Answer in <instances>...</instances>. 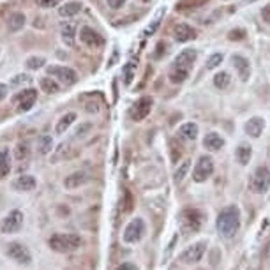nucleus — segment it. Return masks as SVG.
I'll return each instance as SVG.
<instances>
[{"label": "nucleus", "mask_w": 270, "mask_h": 270, "mask_svg": "<svg viewBox=\"0 0 270 270\" xmlns=\"http://www.w3.org/2000/svg\"><path fill=\"white\" fill-rule=\"evenodd\" d=\"M240 224H242V217H240V210L236 205H230V207L223 208L217 215V230L223 236L226 238H232L238 233L240 230Z\"/></svg>", "instance_id": "1"}, {"label": "nucleus", "mask_w": 270, "mask_h": 270, "mask_svg": "<svg viewBox=\"0 0 270 270\" xmlns=\"http://www.w3.org/2000/svg\"><path fill=\"white\" fill-rule=\"evenodd\" d=\"M48 245L55 253L68 254L80 249L81 245H83V238L80 235H74V233H55L53 236H50Z\"/></svg>", "instance_id": "2"}, {"label": "nucleus", "mask_w": 270, "mask_h": 270, "mask_svg": "<svg viewBox=\"0 0 270 270\" xmlns=\"http://www.w3.org/2000/svg\"><path fill=\"white\" fill-rule=\"evenodd\" d=\"M202 224H203V214L200 210H196V208H186V210H182L180 228L186 235L200 232Z\"/></svg>", "instance_id": "3"}, {"label": "nucleus", "mask_w": 270, "mask_h": 270, "mask_svg": "<svg viewBox=\"0 0 270 270\" xmlns=\"http://www.w3.org/2000/svg\"><path fill=\"white\" fill-rule=\"evenodd\" d=\"M5 254H7L13 262H16L18 265L29 267L32 263V254H30L29 247H27L23 242L13 240L7 244V249H5Z\"/></svg>", "instance_id": "4"}, {"label": "nucleus", "mask_w": 270, "mask_h": 270, "mask_svg": "<svg viewBox=\"0 0 270 270\" xmlns=\"http://www.w3.org/2000/svg\"><path fill=\"white\" fill-rule=\"evenodd\" d=\"M249 187L253 193L256 194H263L270 189V169L265 166H260V168L251 175L249 180Z\"/></svg>", "instance_id": "5"}, {"label": "nucleus", "mask_w": 270, "mask_h": 270, "mask_svg": "<svg viewBox=\"0 0 270 270\" xmlns=\"http://www.w3.org/2000/svg\"><path fill=\"white\" fill-rule=\"evenodd\" d=\"M205 251H207V242L198 240V242H194V244H191L189 247H186V251L180 254L178 260H180L184 265H194V263L202 262Z\"/></svg>", "instance_id": "6"}, {"label": "nucleus", "mask_w": 270, "mask_h": 270, "mask_svg": "<svg viewBox=\"0 0 270 270\" xmlns=\"http://www.w3.org/2000/svg\"><path fill=\"white\" fill-rule=\"evenodd\" d=\"M214 173V161L212 157L208 156H202L198 159V163L194 165V169H193V180L202 184V182H207L208 178L212 177Z\"/></svg>", "instance_id": "7"}, {"label": "nucleus", "mask_w": 270, "mask_h": 270, "mask_svg": "<svg viewBox=\"0 0 270 270\" xmlns=\"http://www.w3.org/2000/svg\"><path fill=\"white\" fill-rule=\"evenodd\" d=\"M143 235H145V223L143 219L136 217V219H133L131 223L126 226L122 238L126 244H136V242H139L143 238Z\"/></svg>", "instance_id": "8"}, {"label": "nucleus", "mask_w": 270, "mask_h": 270, "mask_svg": "<svg viewBox=\"0 0 270 270\" xmlns=\"http://www.w3.org/2000/svg\"><path fill=\"white\" fill-rule=\"evenodd\" d=\"M37 101V90L35 89H25L18 92L13 97V104L16 106L18 111H29Z\"/></svg>", "instance_id": "9"}, {"label": "nucleus", "mask_w": 270, "mask_h": 270, "mask_svg": "<svg viewBox=\"0 0 270 270\" xmlns=\"http://www.w3.org/2000/svg\"><path fill=\"white\" fill-rule=\"evenodd\" d=\"M46 72L51 78H55L57 81L64 85H72L76 81V72L72 71L71 68H66V66H48Z\"/></svg>", "instance_id": "10"}, {"label": "nucleus", "mask_w": 270, "mask_h": 270, "mask_svg": "<svg viewBox=\"0 0 270 270\" xmlns=\"http://www.w3.org/2000/svg\"><path fill=\"white\" fill-rule=\"evenodd\" d=\"M21 226H23V212L13 210L2 219L0 230H2V233H16L21 230Z\"/></svg>", "instance_id": "11"}, {"label": "nucleus", "mask_w": 270, "mask_h": 270, "mask_svg": "<svg viewBox=\"0 0 270 270\" xmlns=\"http://www.w3.org/2000/svg\"><path fill=\"white\" fill-rule=\"evenodd\" d=\"M198 57V51L193 50V48H187V50H182L173 60V68H178L182 71L191 72V68H193L194 60Z\"/></svg>", "instance_id": "12"}, {"label": "nucleus", "mask_w": 270, "mask_h": 270, "mask_svg": "<svg viewBox=\"0 0 270 270\" xmlns=\"http://www.w3.org/2000/svg\"><path fill=\"white\" fill-rule=\"evenodd\" d=\"M150 110H152V99H150V97H141L131 108L129 115H131V118L135 122H141V120H145V118L148 117Z\"/></svg>", "instance_id": "13"}, {"label": "nucleus", "mask_w": 270, "mask_h": 270, "mask_svg": "<svg viewBox=\"0 0 270 270\" xmlns=\"http://www.w3.org/2000/svg\"><path fill=\"white\" fill-rule=\"evenodd\" d=\"M80 41L83 42L85 46L89 48H101L102 44H104V39H102V35L99 34V32H96L94 29H90V27H81L80 30Z\"/></svg>", "instance_id": "14"}, {"label": "nucleus", "mask_w": 270, "mask_h": 270, "mask_svg": "<svg viewBox=\"0 0 270 270\" xmlns=\"http://www.w3.org/2000/svg\"><path fill=\"white\" fill-rule=\"evenodd\" d=\"M232 64H233V68H235L236 74H238V78H240L242 81L249 80V76H251L249 60L245 59V57H242V55H233L232 57Z\"/></svg>", "instance_id": "15"}, {"label": "nucleus", "mask_w": 270, "mask_h": 270, "mask_svg": "<svg viewBox=\"0 0 270 270\" xmlns=\"http://www.w3.org/2000/svg\"><path fill=\"white\" fill-rule=\"evenodd\" d=\"M13 189L18 191V193H30V191H34L35 186H37V182L32 175H20L13 180Z\"/></svg>", "instance_id": "16"}, {"label": "nucleus", "mask_w": 270, "mask_h": 270, "mask_svg": "<svg viewBox=\"0 0 270 270\" xmlns=\"http://www.w3.org/2000/svg\"><path fill=\"white\" fill-rule=\"evenodd\" d=\"M89 173L87 171H74V173H71L69 177H66V180H64V186L68 187V189H78V187L85 186L87 182H89Z\"/></svg>", "instance_id": "17"}, {"label": "nucleus", "mask_w": 270, "mask_h": 270, "mask_svg": "<svg viewBox=\"0 0 270 270\" xmlns=\"http://www.w3.org/2000/svg\"><path fill=\"white\" fill-rule=\"evenodd\" d=\"M60 35H62V41L68 44V46H74L76 42V25L68 21V23H62L60 27Z\"/></svg>", "instance_id": "18"}, {"label": "nucleus", "mask_w": 270, "mask_h": 270, "mask_svg": "<svg viewBox=\"0 0 270 270\" xmlns=\"http://www.w3.org/2000/svg\"><path fill=\"white\" fill-rule=\"evenodd\" d=\"M263 129H265V120L260 117H253L245 122V133L253 138H258L263 133Z\"/></svg>", "instance_id": "19"}, {"label": "nucleus", "mask_w": 270, "mask_h": 270, "mask_svg": "<svg viewBox=\"0 0 270 270\" xmlns=\"http://www.w3.org/2000/svg\"><path fill=\"white\" fill-rule=\"evenodd\" d=\"M196 37V30L193 27L186 25V23H180V25L175 27V39L178 42H187V41H193Z\"/></svg>", "instance_id": "20"}, {"label": "nucleus", "mask_w": 270, "mask_h": 270, "mask_svg": "<svg viewBox=\"0 0 270 270\" xmlns=\"http://www.w3.org/2000/svg\"><path fill=\"white\" fill-rule=\"evenodd\" d=\"M11 152H9V148H0V180H4L7 178V175L11 173Z\"/></svg>", "instance_id": "21"}, {"label": "nucleus", "mask_w": 270, "mask_h": 270, "mask_svg": "<svg viewBox=\"0 0 270 270\" xmlns=\"http://www.w3.org/2000/svg\"><path fill=\"white\" fill-rule=\"evenodd\" d=\"M203 145L208 148V150H219V148L224 147V139L223 136H219L217 133H208L205 138H203Z\"/></svg>", "instance_id": "22"}, {"label": "nucleus", "mask_w": 270, "mask_h": 270, "mask_svg": "<svg viewBox=\"0 0 270 270\" xmlns=\"http://www.w3.org/2000/svg\"><path fill=\"white\" fill-rule=\"evenodd\" d=\"M178 136H180L182 139L193 141V139H196V136H198V126L194 122L184 124V126H180V129H178Z\"/></svg>", "instance_id": "23"}, {"label": "nucleus", "mask_w": 270, "mask_h": 270, "mask_svg": "<svg viewBox=\"0 0 270 270\" xmlns=\"http://www.w3.org/2000/svg\"><path fill=\"white\" fill-rule=\"evenodd\" d=\"M74 120H76V113H66L64 117H60V120L55 126V133L57 135H64L74 124Z\"/></svg>", "instance_id": "24"}, {"label": "nucleus", "mask_w": 270, "mask_h": 270, "mask_svg": "<svg viewBox=\"0 0 270 270\" xmlns=\"http://www.w3.org/2000/svg\"><path fill=\"white\" fill-rule=\"evenodd\" d=\"M80 11H81V4H80V2H68V4H64L62 7H59V14L62 18L76 16Z\"/></svg>", "instance_id": "25"}, {"label": "nucleus", "mask_w": 270, "mask_h": 270, "mask_svg": "<svg viewBox=\"0 0 270 270\" xmlns=\"http://www.w3.org/2000/svg\"><path fill=\"white\" fill-rule=\"evenodd\" d=\"M136 68H138V64H136L135 60H129V62L124 66L122 76H124V83L126 85H131L133 80L136 78Z\"/></svg>", "instance_id": "26"}, {"label": "nucleus", "mask_w": 270, "mask_h": 270, "mask_svg": "<svg viewBox=\"0 0 270 270\" xmlns=\"http://www.w3.org/2000/svg\"><path fill=\"white\" fill-rule=\"evenodd\" d=\"M51 148H53V139H51V136H48V135L39 136V139H37V152L41 154V156H46V154L51 152Z\"/></svg>", "instance_id": "27"}, {"label": "nucleus", "mask_w": 270, "mask_h": 270, "mask_svg": "<svg viewBox=\"0 0 270 270\" xmlns=\"http://www.w3.org/2000/svg\"><path fill=\"white\" fill-rule=\"evenodd\" d=\"M25 25V14L23 13H13L9 16V30L11 32H18V30L23 29Z\"/></svg>", "instance_id": "28"}, {"label": "nucleus", "mask_w": 270, "mask_h": 270, "mask_svg": "<svg viewBox=\"0 0 270 270\" xmlns=\"http://www.w3.org/2000/svg\"><path fill=\"white\" fill-rule=\"evenodd\" d=\"M39 85H41L42 92H46V94H57L60 89L55 78H41V80H39Z\"/></svg>", "instance_id": "29"}, {"label": "nucleus", "mask_w": 270, "mask_h": 270, "mask_svg": "<svg viewBox=\"0 0 270 270\" xmlns=\"http://www.w3.org/2000/svg\"><path fill=\"white\" fill-rule=\"evenodd\" d=\"M251 157H253V148L249 145H240V147L236 148V159H238L240 165L245 166L251 161Z\"/></svg>", "instance_id": "30"}, {"label": "nucleus", "mask_w": 270, "mask_h": 270, "mask_svg": "<svg viewBox=\"0 0 270 270\" xmlns=\"http://www.w3.org/2000/svg\"><path fill=\"white\" fill-rule=\"evenodd\" d=\"M230 81H232V78H230V74L226 71L217 72V74L214 76V85L217 87V89H221V90L226 89V87L230 85Z\"/></svg>", "instance_id": "31"}, {"label": "nucleus", "mask_w": 270, "mask_h": 270, "mask_svg": "<svg viewBox=\"0 0 270 270\" xmlns=\"http://www.w3.org/2000/svg\"><path fill=\"white\" fill-rule=\"evenodd\" d=\"M30 154V148L27 143H18L16 148H14V156H16L18 161H25Z\"/></svg>", "instance_id": "32"}, {"label": "nucleus", "mask_w": 270, "mask_h": 270, "mask_svg": "<svg viewBox=\"0 0 270 270\" xmlns=\"http://www.w3.org/2000/svg\"><path fill=\"white\" fill-rule=\"evenodd\" d=\"M205 2H208V0H182V2H178L177 4V9H189V7H200V5H203Z\"/></svg>", "instance_id": "33"}, {"label": "nucleus", "mask_w": 270, "mask_h": 270, "mask_svg": "<svg viewBox=\"0 0 270 270\" xmlns=\"http://www.w3.org/2000/svg\"><path fill=\"white\" fill-rule=\"evenodd\" d=\"M224 55L223 53H214V55L210 57V59L207 60V69H215V68H219V64L223 62Z\"/></svg>", "instance_id": "34"}, {"label": "nucleus", "mask_w": 270, "mask_h": 270, "mask_svg": "<svg viewBox=\"0 0 270 270\" xmlns=\"http://www.w3.org/2000/svg\"><path fill=\"white\" fill-rule=\"evenodd\" d=\"M44 62H46V60L42 59V57H30V59H27V68L39 69V68H42V64Z\"/></svg>", "instance_id": "35"}, {"label": "nucleus", "mask_w": 270, "mask_h": 270, "mask_svg": "<svg viewBox=\"0 0 270 270\" xmlns=\"http://www.w3.org/2000/svg\"><path fill=\"white\" fill-rule=\"evenodd\" d=\"M187 169H189V161H184V163H182V166H180V168L177 169V173H175V178H177V180L180 182L182 178L186 177Z\"/></svg>", "instance_id": "36"}, {"label": "nucleus", "mask_w": 270, "mask_h": 270, "mask_svg": "<svg viewBox=\"0 0 270 270\" xmlns=\"http://www.w3.org/2000/svg\"><path fill=\"white\" fill-rule=\"evenodd\" d=\"M230 41H240V39L245 37V30L244 29H236V30H232L228 34Z\"/></svg>", "instance_id": "37"}, {"label": "nucleus", "mask_w": 270, "mask_h": 270, "mask_svg": "<svg viewBox=\"0 0 270 270\" xmlns=\"http://www.w3.org/2000/svg\"><path fill=\"white\" fill-rule=\"evenodd\" d=\"M62 0H37V5L39 7H44V9H50V7H57Z\"/></svg>", "instance_id": "38"}, {"label": "nucleus", "mask_w": 270, "mask_h": 270, "mask_svg": "<svg viewBox=\"0 0 270 270\" xmlns=\"http://www.w3.org/2000/svg\"><path fill=\"white\" fill-rule=\"evenodd\" d=\"M30 81V76H27V74H18V76L13 78V81H11V85H20V83H29Z\"/></svg>", "instance_id": "39"}, {"label": "nucleus", "mask_w": 270, "mask_h": 270, "mask_svg": "<svg viewBox=\"0 0 270 270\" xmlns=\"http://www.w3.org/2000/svg\"><path fill=\"white\" fill-rule=\"evenodd\" d=\"M159 23H161V14L156 18V20H154L152 27H148V29L145 30V32H143V35H150V34H154V32H156V29H157V27H159Z\"/></svg>", "instance_id": "40"}, {"label": "nucleus", "mask_w": 270, "mask_h": 270, "mask_svg": "<svg viewBox=\"0 0 270 270\" xmlns=\"http://www.w3.org/2000/svg\"><path fill=\"white\" fill-rule=\"evenodd\" d=\"M106 2H108V5H110L111 9H120L126 4V0H106Z\"/></svg>", "instance_id": "41"}, {"label": "nucleus", "mask_w": 270, "mask_h": 270, "mask_svg": "<svg viewBox=\"0 0 270 270\" xmlns=\"http://www.w3.org/2000/svg\"><path fill=\"white\" fill-rule=\"evenodd\" d=\"M131 208H133V196L129 191H126V208H124V210L131 212Z\"/></svg>", "instance_id": "42"}, {"label": "nucleus", "mask_w": 270, "mask_h": 270, "mask_svg": "<svg viewBox=\"0 0 270 270\" xmlns=\"http://www.w3.org/2000/svg\"><path fill=\"white\" fill-rule=\"evenodd\" d=\"M262 18H263V21H267L270 25V4L262 9Z\"/></svg>", "instance_id": "43"}, {"label": "nucleus", "mask_w": 270, "mask_h": 270, "mask_svg": "<svg viewBox=\"0 0 270 270\" xmlns=\"http://www.w3.org/2000/svg\"><path fill=\"white\" fill-rule=\"evenodd\" d=\"M7 85H4V83H0V101H4L5 97H7Z\"/></svg>", "instance_id": "44"}, {"label": "nucleus", "mask_w": 270, "mask_h": 270, "mask_svg": "<svg viewBox=\"0 0 270 270\" xmlns=\"http://www.w3.org/2000/svg\"><path fill=\"white\" fill-rule=\"evenodd\" d=\"M118 270H138V269H136L135 265H131V263H124V265L120 267Z\"/></svg>", "instance_id": "45"}, {"label": "nucleus", "mask_w": 270, "mask_h": 270, "mask_svg": "<svg viewBox=\"0 0 270 270\" xmlns=\"http://www.w3.org/2000/svg\"><path fill=\"white\" fill-rule=\"evenodd\" d=\"M265 258L267 260H270V242H269V245L265 247Z\"/></svg>", "instance_id": "46"}, {"label": "nucleus", "mask_w": 270, "mask_h": 270, "mask_svg": "<svg viewBox=\"0 0 270 270\" xmlns=\"http://www.w3.org/2000/svg\"><path fill=\"white\" fill-rule=\"evenodd\" d=\"M141 2H145V4H147V2H150V0H141Z\"/></svg>", "instance_id": "47"}, {"label": "nucleus", "mask_w": 270, "mask_h": 270, "mask_svg": "<svg viewBox=\"0 0 270 270\" xmlns=\"http://www.w3.org/2000/svg\"><path fill=\"white\" fill-rule=\"evenodd\" d=\"M247 2H249V4H251V2H256V0H247Z\"/></svg>", "instance_id": "48"}]
</instances>
